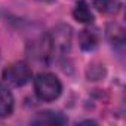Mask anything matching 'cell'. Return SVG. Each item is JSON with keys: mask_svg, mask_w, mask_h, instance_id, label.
I'll list each match as a JSON object with an SVG mask.
<instances>
[{"mask_svg": "<svg viewBox=\"0 0 126 126\" xmlns=\"http://www.w3.org/2000/svg\"><path fill=\"white\" fill-rule=\"evenodd\" d=\"M98 43V36L95 34V31H91V30H83L82 34H80V46L85 49V50H91L96 46Z\"/></svg>", "mask_w": 126, "mask_h": 126, "instance_id": "cell-8", "label": "cell"}, {"mask_svg": "<svg viewBox=\"0 0 126 126\" xmlns=\"http://www.w3.org/2000/svg\"><path fill=\"white\" fill-rule=\"evenodd\" d=\"M14 110V95L11 91L0 83V117H6Z\"/></svg>", "mask_w": 126, "mask_h": 126, "instance_id": "cell-4", "label": "cell"}, {"mask_svg": "<svg viewBox=\"0 0 126 126\" xmlns=\"http://www.w3.org/2000/svg\"><path fill=\"white\" fill-rule=\"evenodd\" d=\"M34 91L42 101H53L61 95L62 85L55 74L40 73L34 79Z\"/></svg>", "mask_w": 126, "mask_h": 126, "instance_id": "cell-1", "label": "cell"}, {"mask_svg": "<svg viewBox=\"0 0 126 126\" xmlns=\"http://www.w3.org/2000/svg\"><path fill=\"white\" fill-rule=\"evenodd\" d=\"M31 79V68L25 62H14L3 71V80L12 86H24Z\"/></svg>", "mask_w": 126, "mask_h": 126, "instance_id": "cell-2", "label": "cell"}, {"mask_svg": "<svg viewBox=\"0 0 126 126\" xmlns=\"http://www.w3.org/2000/svg\"><path fill=\"white\" fill-rule=\"evenodd\" d=\"M50 36V34H49ZM50 42H52V47L53 50H61L65 52L70 47V42H71V33L68 27H58L55 30V36H50Z\"/></svg>", "mask_w": 126, "mask_h": 126, "instance_id": "cell-3", "label": "cell"}, {"mask_svg": "<svg viewBox=\"0 0 126 126\" xmlns=\"http://www.w3.org/2000/svg\"><path fill=\"white\" fill-rule=\"evenodd\" d=\"M73 16L76 21H79L82 24H92L94 22V15H92V12L85 0H80L76 5V8L73 11Z\"/></svg>", "mask_w": 126, "mask_h": 126, "instance_id": "cell-6", "label": "cell"}, {"mask_svg": "<svg viewBox=\"0 0 126 126\" xmlns=\"http://www.w3.org/2000/svg\"><path fill=\"white\" fill-rule=\"evenodd\" d=\"M65 122V117H62V114L55 111H43L33 119L34 125H62Z\"/></svg>", "mask_w": 126, "mask_h": 126, "instance_id": "cell-5", "label": "cell"}, {"mask_svg": "<svg viewBox=\"0 0 126 126\" xmlns=\"http://www.w3.org/2000/svg\"><path fill=\"white\" fill-rule=\"evenodd\" d=\"M92 3L102 14H117L122 8L120 0H92Z\"/></svg>", "mask_w": 126, "mask_h": 126, "instance_id": "cell-7", "label": "cell"}, {"mask_svg": "<svg viewBox=\"0 0 126 126\" xmlns=\"http://www.w3.org/2000/svg\"><path fill=\"white\" fill-rule=\"evenodd\" d=\"M40 2H53V0H40Z\"/></svg>", "mask_w": 126, "mask_h": 126, "instance_id": "cell-9", "label": "cell"}]
</instances>
